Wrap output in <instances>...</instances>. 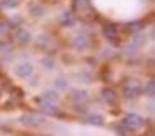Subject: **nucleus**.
<instances>
[{"mask_svg": "<svg viewBox=\"0 0 155 136\" xmlns=\"http://www.w3.org/2000/svg\"><path fill=\"white\" fill-rule=\"evenodd\" d=\"M145 95H147L150 100H153V95H155V83H153V80L147 81V85H145Z\"/></svg>", "mask_w": 155, "mask_h": 136, "instance_id": "412c9836", "label": "nucleus"}, {"mask_svg": "<svg viewBox=\"0 0 155 136\" xmlns=\"http://www.w3.org/2000/svg\"><path fill=\"white\" fill-rule=\"evenodd\" d=\"M70 78H68L67 75H57L54 80H52V88L55 90V91H58L62 95V93L68 91L70 90Z\"/></svg>", "mask_w": 155, "mask_h": 136, "instance_id": "1a4fd4ad", "label": "nucleus"}, {"mask_svg": "<svg viewBox=\"0 0 155 136\" xmlns=\"http://www.w3.org/2000/svg\"><path fill=\"white\" fill-rule=\"evenodd\" d=\"M8 32H10V25H8V22H2L0 23V35H7Z\"/></svg>", "mask_w": 155, "mask_h": 136, "instance_id": "b1692460", "label": "nucleus"}, {"mask_svg": "<svg viewBox=\"0 0 155 136\" xmlns=\"http://www.w3.org/2000/svg\"><path fill=\"white\" fill-rule=\"evenodd\" d=\"M12 76L20 81H27L32 75L35 73V66L32 62H27V60H17V62L12 63L10 66Z\"/></svg>", "mask_w": 155, "mask_h": 136, "instance_id": "f257e3e1", "label": "nucleus"}, {"mask_svg": "<svg viewBox=\"0 0 155 136\" xmlns=\"http://www.w3.org/2000/svg\"><path fill=\"white\" fill-rule=\"evenodd\" d=\"M42 100H45V101H50V103H55V105H58V101H60V93L58 91H55L54 88H48V90H45L44 93H42V96H40Z\"/></svg>", "mask_w": 155, "mask_h": 136, "instance_id": "ddd939ff", "label": "nucleus"}, {"mask_svg": "<svg viewBox=\"0 0 155 136\" xmlns=\"http://www.w3.org/2000/svg\"><path fill=\"white\" fill-rule=\"evenodd\" d=\"M38 105H40L42 109H45V111H48V113H57L58 111V105L45 101V100H42V98H38Z\"/></svg>", "mask_w": 155, "mask_h": 136, "instance_id": "dca6fc26", "label": "nucleus"}, {"mask_svg": "<svg viewBox=\"0 0 155 136\" xmlns=\"http://www.w3.org/2000/svg\"><path fill=\"white\" fill-rule=\"evenodd\" d=\"M58 22H60L62 27H65V28H70V27H74L75 23H77V18H75V15H74L72 12L64 10V12H60V15H58Z\"/></svg>", "mask_w": 155, "mask_h": 136, "instance_id": "f8f14e48", "label": "nucleus"}, {"mask_svg": "<svg viewBox=\"0 0 155 136\" xmlns=\"http://www.w3.org/2000/svg\"><path fill=\"white\" fill-rule=\"evenodd\" d=\"M105 121V118L102 115H98V113H95V115H90L88 116V123L90 125H95V126H102Z\"/></svg>", "mask_w": 155, "mask_h": 136, "instance_id": "6ab92c4d", "label": "nucleus"}, {"mask_svg": "<svg viewBox=\"0 0 155 136\" xmlns=\"http://www.w3.org/2000/svg\"><path fill=\"white\" fill-rule=\"evenodd\" d=\"M75 7H77L80 12H84V10L88 8V2L87 0H75Z\"/></svg>", "mask_w": 155, "mask_h": 136, "instance_id": "5701e85b", "label": "nucleus"}, {"mask_svg": "<svg viewBox=\"0 0 155 136\" xmlns=\"http://www.w3.org/2000/svg\"><path fill=\"white\" fill-rule=\"evenodd\" d=\"M20 2L18 0H0V7L4 10H8V12H14V10L18 8Z\"/></svg>", "mask_w": 155, "mask_h": 136, "instance_id": "2eb2a0df", "label": "nucleus"}, {"mask_svg": "<svg viewBox=\"0 0 155 136\" xmlns=\"http://www.w3.org/2000/svg\"><path fill=\"white\" fill-rule=\"evenodd\" d=\"M147 42H148V38H147V33H137V35L132 38V42H130V45H134L137 50H142V48H145L147 46Z\"/></svg>", "mask_w": 155, "mask_h": 136, "instance_id": "4468645a", "label": "nucleus"}, {"mask_svg": "<svg viewBox=\"0 0 155 136\" xmlns=\"http://www.w3.org/2000/svg\"><path fill=\"white\" fill-rule=\"evenodd\" d=\"M45 123V118L40 115H34V113H27L20 118V125L27 126V128H38Z\"/></svg>", "mask_w": 155, "mask_h": 136, "instance_id": "0eeeda50", "label": "nucleus"}, {"mask_svg": "<svg viewBox=\"0 0 155 136\" xmlns=\"http://www.w3.org/2000/svg\"><path fill=\"white\" fill-rule=\"evenodd\" d=\"M85 100H88V95H87L85 90H78V91H75V95H74V101L75 103H84Z\"/></svg>", "mask_w": 155, "mask_h": 136, "instance_id": "aec40b11", "label": "nucleus"}, {"mask_svg": "<svg viewBox=\"0 0 155 136\" xmlns=\"http://www.w3.org/2000/svg\"><path fill=\"white\" fill-rule=\"evenodd\" d=\"M32 43L40 50H50L52 46H55V40L48 33H38L37 36H34Z\"/></svg>", "mask_w": 155, "mask_h": 136, "instance_id": "6e6552de", "label": "nucleus"}, {"mask_svg": "<svg viewBox=\"0 0 155 136\" xmlns=\"http://www.w3.org/2000/svg\"><path fill=\"white\" fill-rule=\"evenodd\" d=\"M38 68L42 70L44 73H57L58 70V62L57 58H54L52 55H42L38 58Z\"/></svg>", "mask_w": 155, "mask_h": 136, "instance_id": "20e7f679", "label": "nucleus"}, {"mask_svg": "<svg viewBox=\"0 0 155 136\" xmlns=\"http://www.w3.org/2000/svg\"><path fill=\"white\" fill-rule=\"evenodd\" d=\"M104 100L105 101H115V100H117V96L114 95V91H110V90H108V91H104Z\"/></svg>", "mask_w": 155, "mask_h": 136, "instance_id": "393cba45", "label": "nucleus"}, {"mask_svg": "<svg viewBox=\"0 0 155 136\" xmlns=\"http://www.w3.org/2000/svg\"><path fill=\"white\" fill-rule=\"evenodd\" d=\"M138 52H140V50H137L134 45H130V43H128V45L124 48L125 58H137V56H138Z\"/></svg>", "mask_w": 155, "mask_h": 136, "instance_id": "a211bd4d", "label": "nucleus"}, {"mask_svg": "<svg viewBox=\"0 0 155 136\" xmlns=\"http://www.w3.org/2000/svg\"><path fill=\"white\" fill-rule=\"evenodd\" d=\"M124 125L127 126L128 129H132V131H138V129L143 128L145 121L140 115H137V113H128L124 118Z\"/></svg>", "mask_w": 155, "mask_h": 136, "instance_id": "423d86ee", "label": "nucleus"}, {"mask_svg": "<svg viewBox=\"0 0 155 136\" xmlns=\"http://www.w3.org/2000/svg\"><path fill=\"white\" fill-rule=\"evenodd\" d=\"M75 80H77L80 85H90L94 81V71L87 66H82L75 71Z\"/></svg>", "mask_w": 155, "mask_h": 136, "instance_id": "9b49d317", "label": "nucleus"}, {"mask_svg": "<svg viewBox=\"0 0 155 136\" xmlns=\"http://www.w3.org/2000/svg\"><path fill=\"white\" fill-rule=\"evenodd\" d=\"M14 36H15V42H17L18 45H28V43H32V40H34L32 30L25 28V27H20V28L15 30Z\"/></svg>", "mask_w": 155, "mask_h": 136, "instance_id": "9d476101", "label": "nucleus"}, {"mask_svg": "<svg viewBox=\"0 0 155 136\" xmlns=\"http://www.w3.org/2000/svg\"><path fill=\"white\" fill-rule=\"evenodd\" d=\"M72 45H74V48L77 50V52L84 53V52H87V50H90L92 38L87 32H77L74 35V38H72Z\"/></svg>", "mask_w": 155, "mask_h": 136, "instance_id": "f03ea898", "label": "nucleus"}, {"mask_svg": "<svg viewBox=\"0 0 155 136\" xmlns=\"http://www.w3.org/2000/svg\"><path fill=\"white\" fill-rule=\"evenodd\" d=\"M142 93V83L138 81V80H127L124 85V96L128 100L132 98H137L138 95Z\"/></svg>", "mask_w": 155, "mask_h": 136, "instance_id": "39448f33", "label": "nucleus"}, {"mask_svg": "<svg viewBox=\"0 0 155 136\" xmlns=\"http://www.w3.org/2000/svg\"><path fill=\"white\" fill-rule=\"evenodd\" d=\"M27 12H28V17H32L34 20H44L48 15L47 5H44L40 2H30L27 7Z\"/></svg>", "mask_w": 155, "mask_h": 136, "instance_id": "7ed1b4c3", "label": "nucleus"}, {"mask_svg": "<svg viewBox=\"0 0 155 136\" xmlns=\"http://www.w3.org/2000/svg\"><path fill=\"white\" fill-rule=\"evenodd\" d=\"M22 20H24V17H22L18 12H15V13L12 12L10 13V22L14 23V25H15V23H22Z\"/></svg>", "mask_w": 155, "mask_h": 136, "instance_id": "4be33fe9", "label": "nucleus"}, {"mask_svg": "<svg viewBox=\"0 0 155 136\" xmlns=\"http://www.w3.org/2000/svg\"><path fill=\"white\" fill-rule=\"evenodd\" d=\"M40 83H42V78H40V76H37L35 73L27 80V86H28V90H37L38 86H40Z\"/></svg>", "mask_w": 155, "mask_h": 136, "instance_id": "f3484780", "label": "nucleus"}]
</instances>
